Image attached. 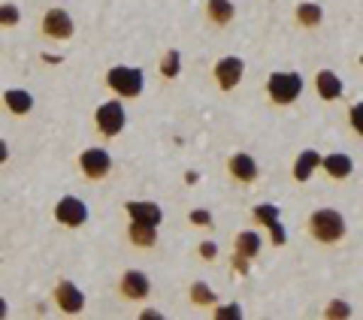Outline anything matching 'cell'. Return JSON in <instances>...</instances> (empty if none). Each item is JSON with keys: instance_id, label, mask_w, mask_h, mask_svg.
Segmentation results:
<instances>
[{"instance_id": "10", "label": "cell", "mask_w": 363, "mask_h": 320, "mask_svg": "<svg viewBox=\"0 0 363 320\" xmlns=\"http://www.w3.org/2000/svg\"><path fill=\"white\" fill-rule=\"evenodd\" d=\"M149 290H152V284H149V275H145V272L128 269L121 275V296L124 299H145Z\"/></svg>"}, {"instance_id": "5", "label": "cell", "mask_w": 363, "mask_h": 320, "mask_svg": "<svg viewBox=\"0 0 363 320\" xmlns=\"http://www.w3.org/2000/svg\"><path fill=\"white\" fill-rule=\"evenodd\" d=\"M79 169H82L85 178H106L109 169H112V157L109 152H104V148H85L82 154H79Z\"/></svg>"}, {"instance_id": "14", "label": "cell", "mask_w": 363, "mask_h": 320, "mask_svg": "<svg viewBox=\"0 0 363 320\" xmlns=\"http://www.w3.org/2000/svg\"><path fill=\"white\" fill-rule=\"evenodd\" d=\"M315 88L321 100H339L342 97V79H339L333 70H321L315 76Z\"/></svg>"}, {"instance_id": "29", "label": "cell", "mask_w": 363, "mask_h": 320, "mask_svg": "<svg viewBox=\"0 0 363 320\" xmlns=\"http://www.w3.org/2000/svg\"><path fill=\"white\" fill-rule=\"evenodd\" d=\"M242 312H240V305H230V308H218L215 312V317H240Z\"/></svg>"}, {"instance_id": "25", "label": "cell", "mask_w": 363, "mask_h": 320, "mask_svg": "<svg viewBox=\"0 0 363 320\" xmlns=\"http://www.w3.org/2000/svg\"><path fill=\"white\" fill-rule=\"evenodd\" d=\"M351 314V308L345 302H330L327 305V317H348Z\"/></svg>"}, {"instance_id": "24", "label": "cell", "mask_w": 363, "mask_h": 320, "mask_svg": "<svg viewBox=\"0 0 363 320\" xmlns=\"http://www.w3.org/2000/svg\"><path fill=\"white\" fill-rule=\"evenodd\" d=\"M21 21V13L16 4H0V28H16Z\"/></svg>"}, {"instance_id": "18", "label": "cell", "mask_w": 363, "mask_h": 320, "mask_svg": "<svg viewBox=\"0 0 363 320\" xmlns=\"http://www.w3.org/2000/svg\"><path fill=\"white\" fill-rule=\"evenodd\" d=\"M157 227H149V224H136V221H130V227H128V236H130V242L136 245V248H152L155 242H157Z\"/></svg>"}, {"instance_id": "22", "label": "cell", "mask_w": 363, "mask_h": 320, "mask_svg": "<svg viewBox=\"0 0 363 320\" xmlns=\"http://www.w3.org/2000/svg\"><path fill=\"white\" fill-rule=\"evenodd\" d=\"M191 302H194V305H215V302H218V296H215L203 281H197L194 287H191Z\"/></svg>"}, {"instance_id": "9", "label": "cell", "mask_w": 363, "mask_h": 320, "mask_svg": "<svg viewBox=\"0 0 363 320\" xmlns=\"http://www.w3.org/2000/svg\"><path fill=\"white\" fill-rule=\"evenodd\" d=\"M55 305H58L64 314H79L85 305V293L79 290L73 281H58V287H55Z\"/></svg>"}, {"instance_id": "16", "label": "cell", "mask_w": 363, "mask_h": 320, "mask_svg": "<svg viewBox=\"0 0 363 320\" xmlns=\"http://www.w3.org/2000/svg\"><path fill=\"white\" fill-rule=\"evenodd\" d=\"M4 106L13 112V115H28V112L33 109V97L28 94V91H21V88H9L4 94Z\"/></svg>"}, {"instance_id": "30", "label": "cell", "mask_w": 363, "mask_h": 320, "mask_svg": "<svg viewBox=\"0 0 363 320\" xmlns=\"http://www.w3.org/2000/svg\"><path fill=\"white\" fill-rule=\"evenodd\" d=\"M351 124H354V130L360 133V106H351Z\"/></svg>"}, {"instance_id": "28", "label": "cell", "mask_w": 363, "mask_h": 320, "mask_svg": "<svg viewBox=\"0 0 363 320\" xmlns=\"http://www.w3.org/2000/svg\"><path fill=\"white\" fill-rule=\"evenodd\" d=\"M215 254H218V245H215V242H203V245H200V257L215 260Z\"/></svg>"}, {"instance_id": "15", "label": "cell", "mask_w": 363, "mask_h": 320, "mask_svg": "<svg viewBox=\"0 0 363 320\" xmlns=\"http://www.w3.org/2000/svg\"><path fill=\"white\" fill-rule=\"evenodd\" d=\"M318 164H321V154H318L315 148H306V152H300L297 160H294V178H297V181H309V176L315 173Z\"/></svg>"}, {"instance_id": "7", "label": "cell", "mask_w": 363, "mask_h": 320, "mask_svg": "<svg viewBox=\"0 0 363 320\" xmlns=\"http://www.w3.org/2000/svg\"><path fill=\"white\" fill-rule=\"evenodd\" d=\"M43 33L52 40H70L73 37V18L67 9H49V13L43 16Z\"/></svg>"}, {"instance_id": "4", "label": "cell", "mask_w": 363, "mask_h": 320, "mask_svg": "<svg viewBox=\"0 0 363 320\" xmlns=\"http://www.w3.org/2000/svg\"><path fill=\"white\" fill-rule=\"evenodd\" d=\"M124 121H128V115H124L121 100H109L104 106H97L94 112V124L104 136H118L124 130Z\"/></svg>"}, {"instance_id": "20", "label": "cell", "mask_w": 363, "mask_h": 320, "mask_svg": "<svg viewBox=\"0 0 363 320\" xmlns=\"http://www.w3.org/2000/svg\"><path fill=\"white\" fill-rule=\"evenodd\" d=\"M321 18H324V9L318 4H300L297 6V21L303 28H318L321 25Z\"/></svg>"}, {"instance_id": "19", "label": "cell", "mask_w": 363, "mask_h": 320, "mask_svg": "<svg viewBox=\"0 0 363 320\" xmlns=\"http://www.w3.org/2000/svg\"><path fill=\"white\" fill-rule=\"evenodd\" d=\"M257 251H260V236L255 230H242L236 236V254L240 257L252 260V257H257Z\"/></svg>"}, {"instance_id": "21", "label": "cell", "mask_w": 363, "mask_h": 320, "mask_svg": "<svg viewBox=\"0 0 363 320\" xmlns=\"http://www.w3.org/2000/svg\"><path fill=\"white\" fill-rule=\"evenodd\" d=\"M255 224H264V227H272V224H279V209L276 205H269V202H264V205H255Z\"/></svg>"}, {"instance_id": "26", "label": "cell", "mask_w": 363, "mask_h": 320, "mask_svg": "<svg viewBox=\"0 0 363 320\" xmlns=\"http://www.w3.org/2000/svg\"><path fill=\"white\" fill-rule=\"evenodd\" d=\"M191 224L212 227V215H209V212H203V209H197V212H191Z\"/></svg>"}, {"instance_id": "12", "label": "cell", "mask_w": 363, "mask_h": 320, "mask_svg": "<svg viewBox=\"0 0 363 320\" xmlns=\"http://www.w3.org/2000/svg\"><path fill=\"white\" fill-rule=\"evenodd\" d=\"M227 169H230V176L236 181H242V185H248V181H255L257 178V164H255V157L252 154H233L230 160H227Z\"/></svg>"}, {"instance_id": "27", "label": "cell", "mask_w": 363, "mask_h": 320, "mask_svg": "<svg viewBox=\"0 0 363 320\" xmlns=\"http://www.w3.org/2000/svg\"><path fill=\"white\" fill-rule=\"evenodd\" d=\"M269 233H272V242H276V245H285V242H288L285 227H281V224H272V227H269Z\"/></svg>"}, {"instance_id": "32", "label": "cell", "mask_w": 363, "mask_h": 320, "mask_svg": "<svg viewBox=\"0 0 363 320\" xmlns=\"http://www.w3.org/2000/svg\"><path fill=\"white\" fill-rule=\"evenodd\" d=\"M0 317H6V299L0 296Z\"/></svg>"}, {"instance_id": "3", "label": "cell", "mask_w": 363, "mask_h": 320, "mask_svg": "<svg viewBox=\"0 0 363 320\" xmlns=\"http://www.w3.org/2000/svg\"><path fill=\"white\" fill-rule=\"evenodd\" d=\"M106 85L118 97H140L143 94V70L136 67H112L106 73Z\"/></svg>"}, {"instance_id": "2", "label": "cell", "mask_w": 363, "mask_h": 320, "mask_svg": "<svg viewBox=\"0 0 363 320\" xmlns=\"http://www.w3.org/2000/svg\"><path fill=\"white\" fill-rule=\"evenodd\" d=\"M267 94L276 106H288L303 94V76L300 73H272L267 82Z\"/></svg>"}, {"instance_id": "6", "label": "cell", "mask_w": 363, "mask_h": 320, "mask_svg": "<svg viewBox=\"0 0 363 320\" xmlns=\"http://www.w3.org/2000/svg\"><path fill=\"white\" fill-rule=\"evenodd\" d=\"M55 221L64 227H82L88 221V205L79 197H61L55 205Z\"/></svg>"}, {"instance_id": "11", "label": "cell", "mask_w": 363, "mask_h": 320, "mask_svg": "<svg viewBox=\"0 0 363 320\" xmlns=\"http://www.w3.org/2000/svg\"><path fill=\"white\" fill-rule=\"evenodd\" d=\"M130 215V221L136 224H149V227H157L164 221V212H161V205L157 202H145V200H136V202H128L124 205Z\"/></svg>"}, {"instance_id": "23", "label": "cell", "mask_w": 363, "mask_h": 320, "mask_svg": "<svg viewBox=\"0 0 363 320\" xmlns=\"http://www.w3.org/2000/svg\"><path fill=\"white\" fill-rule=\"evenodd\" d=\"M179 70H182V55H179L176 49H169V52L164 55V61H161V73H164L167 79H176Z\"/></svg>"}, {"instance_id": "17", "label": "cell", "mask_w": 363, "mask_h": 320, "mask_svg": "<svg viewBox=\"0 0 363 320\" xmlns=\"http://www.w3.org/2000/svg\"><path fill=\"white\" fill-rule=\"evenodd\" d=\"M206 16L212 18V25L224 28V25H230V21H233L236 6L230 4V0H209V4H206Z\"/></svg>"}, {"instance_id": "1", "label": "cell", "mask_w": 363, "mask_h": 320, "mask_svg": "<svg viewBox=\"0 0 363 320\" xmlns=\"http://www.w3.org/2000/svg\"><path fill=\"white\" fill-rule=\"evenodd\" d=\"M309 233L321 245H336L345 236V218L336 209H318L309 218Z\"/></svg>"}, {"instance_id": "13", "label": "cell", "mask_w": 363, "mask_h": 320, "mask_svg": "<svg viewBox=\"0 0 363 320\" xmlns=\"http://www.w3.org/2000/svg\"><path fill=\"white\" fill-rule=\"evenodd\" d=\"M318 166H324V173L330 178H336V181H342V178H348L351 173H354V160H351L348 154H342V152L321 157V164Z\"/></svg>"}, {"instance_id": "31", "label": "cell", "mask_w": 363, "mask_h": 320, "mask_svg": "<svg viewBox=\"0 0 363 320\" xmlns=\"http://www.w3.org/2000/svg\"><path fill=\"white\" fill-rule=\"evenodd\" d=\"M6 160H9V145L0 139V164H6Z\"/></svg>"}, {"instance_id": "8", "label": "cell", "mask_w": 363, "mask_h": 320, "mask_svg": "<svg viewBox=\"0 0 363 320\" xmlns=\"http://www.w3.org/2000/svg\"><path fill=\"white\" fill-rule=\"evenodd\" d=\"M242 70H245L242 58L227 55V58H221L218 64H215V82H218V88H224V91H233L236 85H240Z\"/></svg>"}]
</instances>
